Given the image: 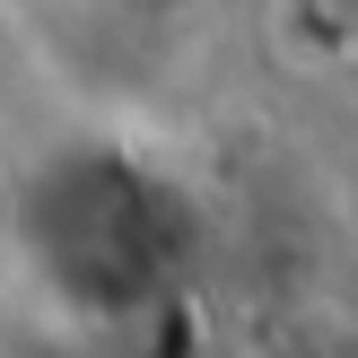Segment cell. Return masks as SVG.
I'll return each instance as SVG.
<instances>
[{"label":"cell","mask_w":358,"mask_h":358,"mask_svg":"<svg viewBox=\"0 0 358 358\" xmlns=\"http://www.w3.org/2000/svg\"><path fill=\"white\" fill-rule=\"evenodd\" d=\"M271 27H280V52H289V62L332 70V62L358 52V0H280Z\"/></svg>","instance_id":"cell-1"}]
</instances>
